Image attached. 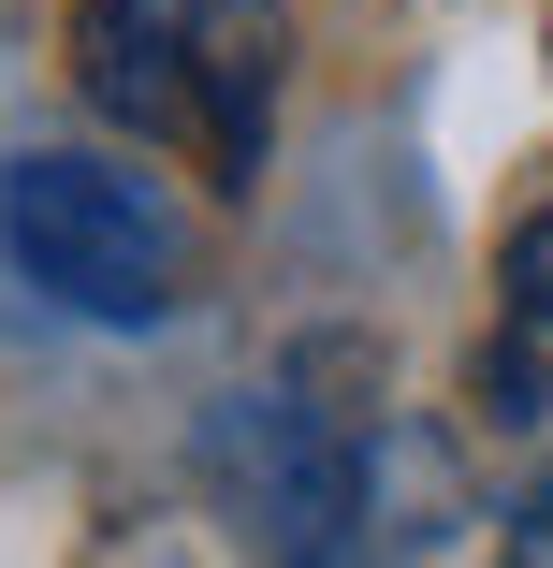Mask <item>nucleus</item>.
<instances>
[{"instance_id":"423d86ee","label":"nucleus","mask_w":553,"mask_h":568,"mask_svg":"<svg viewBox=\"0 0 553 568\" xmlns=\"http://www.w3.org/2000/svg\"><path fill=\"white\" fill-rule=\"evenodd\" d=\"M510 321H539V335H553V219L510 248Z\"/></svg>"},{"instance_id":"0eeeda50","label":"nucleus","mask_w":553,"mask_h":568,"mask_svg":"<svg viewBox=\"0 0 553 568\" xmlns=\"http://www.w3.org/2000/svg\"><path fill=\"white\" fill-rule=\"evenodd\" d=\"M495 554H524V568H553V467L510 496V525H495Z\"/></svg>"},{"instance_id":"20e7f679","label":"nucleus","mask_w":553,"mask_h":568,"mask_svg":"<svg viewBox=\"0 0 553 568\" xmlns=\"http://www.w3.org/2000/svg\"><path fill=\"white\" fill-rule=\"evenodd\" d=\"M73 88H88L117 132L204 161V88H190V59H175V30L146 16V0H88V16H73Z\"/></svg>"},{"instance_id":"7ed1b4c3","label":"nucleus","mask_w":553,"mask_h":568,"mask_svg":"<svg viewBox=\"0 0 553 568\" xmlns=\"http://www.w3.org/2000/svg\"><path fill=\"white\" fill-rule=\"evenodd\" d=\"M204 88V190H263L277 88H291V0H146Z\"/></svg>"},{"instance_id":"f257e3e1","label":"nucleus","mask_w":553,"mask_h":568,"mask_svg":"<svg viewBox=\"0 0 553 568\" xmlns=\"http://www.w3.org/2000/svg\"><path fill=\"white\" fill-rule=\"evenodd\" d=\"M379 423H393V408H379V365L350 351V335H306L263 394H234V408L204 423V481H218V510H234L263 554H291V568L365 554Z\"/></svg>"},{"instance_id":"f03ea898","label":"nucleus","mask_w":553,"mask_h":568,"mask_svg":"<svg viewBox=\"0 0 553 568\" xmlns=\"http://www.w3.org/2000/svg\"><path fill=\"white\" fill-rule=\"evenodd\" d=\"M0 248L30 292H59L73 321H117V335L175 321V292H190V234L161 219V190L117 161H73V146L0 161Z\"/></svg>"},{"instance_id":"39448f33","label":"nucleus","mask_w":553,"mask_h":568,"mask_svg":"<svg viewBox=\"0 0 553 568\" xmlns=\"http://www.w3.org/2000/svg\"><path fill=\"white\" fill-rule=\"evenodd\" d=\"M467 394H481V423H495V437H524V423L553 408V379H539V321H510V335H495Z\"/></svg>"}]
</instances>
